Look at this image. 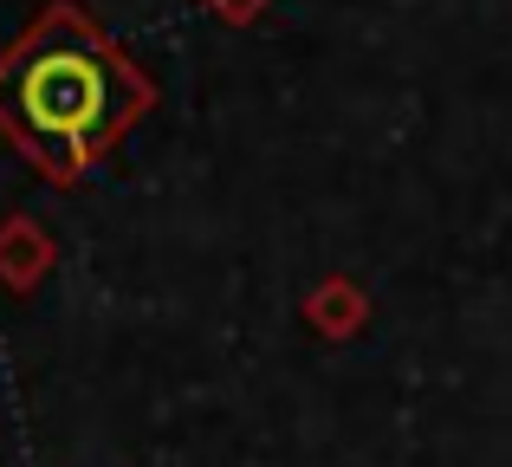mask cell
Returning a JSON list of instances; mask_svg holds the SVG:
<instances>
[{"mask_svg":"<svg viewBox=\"0 0 512 467\" xmlns=\"http://www.w3.org/2000/svg\"><path fill=\"white\" fill-rule=\"evenodd\" d=\"M150 111L156 85L78 0H46L0 52V137L52 189H78Z\"/></svg>","mask_w":512,"mask_h":467,"instance_id":"6da1fadb","label":"cell"},{"mask_svg":"<svg viewBox=\"0 0 512 467\" xmlns=\"http://www.w3.org/2000/svg\"><path fill=\"white\" fill-rule=\"evenodd\" d=\"M299 312H305V325H312L318 338L344 344V338H357V331L370 325V292H363L350 273H325L312 292H305Z\"/></svg>","mask_w":512,"mask_h":467,"instance_id":"7a4b0ae2","label":"cell"},{"mask_svg":"<svg viewBox=\"0 0 512 467\" xmlns=\"http://www.w3.org/2000/svg\"><path fill=\"white\" fill-rule=\"evenodd\" d=\"M52 260H59V247H52V234L39 228L33 215L0 221V286L7 292H33L39 279L52 273Z\"/></svg>","mask_w":512,"mask_h":467,"instance_id":"3957f363","label":"cell"},{"mask_svg":"<svg viewBox=\"0 0 512 467\" xmlns=\"http://www.w3.org/2000/svg\"><path fill=\"white\" fill-rule=\"evenodd\" d=\"M201 7H208L221 26H253L266 7H273V0H201Z\"/></svg>","mask_w":512,"mask_h":467,"instance_id":"277c9868","label":"cell"}]
</instances>
